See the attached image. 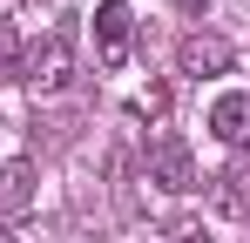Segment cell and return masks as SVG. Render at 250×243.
Returning a JSON list of instances; mask_svg holds the SVG:
<instances>
[{"label": "cell", "instance_id": "30bf717a", "mask_svg": "<svg viewBox=\"0 0 250 243\" xmlns=\"http://www.w3.org/2000/svg\"><path fill=\"white\" fill-rule=\"evenodd\" d=\"M176 7H183V14H209V0H176Z\"/></svg>", "mask_w": 250, "mask_h": 243}, {"label": "cell", "instance_id": "52a82bcc", "mask_svg": "<svg viewBox=\"0 0 250 243\" xmlns=\"http://www.w3.org/2000/svg\"><path fill=\"white\" fill-rule=\"evenodd\" d=\"M209 202H216V216H230V223H244V216H250V176H244V169H230V176H216V189H209Z\"/></svg>", "mask_w": 250, "mask_h": 243}, {"label": "cell", "instance_id": "8992f818", "mask_svg": "<svg viewBox=\"0 0 250 243\" xmlns=\"http://www.w3.org/2000/svg\"><path fill=\"white\" fill-rule=\"evenodd\" d=\"M209 135H216L223 149H244V142H250V88L216 95V108H209Z\"/></svg>", "mask_w": 250, "mask_h": 243}, {"label": "cell", "instance_id": "277c9868", "mask_svg": "<svg viewBox=\"0 0 250 243\" xmlns=\"http://www.w3.org/2000/svg\"><path fill=\"white\" fill-rule=\"evenodd\" d=\"M176 68L196 75V81L230 75V68H237V47H230L223 34H183V40H176Z\"/></svg>", "mask_w": 250, "mask_h": 243}, {"label": "cell", "instance_id": "3957f363", "mask_svg": "<svg viewBox=\"0 0 250 243\" xmlns=\"http://www.w3.org/2000/svg\"><path fill=\"white\" fill-rule=\"evenodd\" d=\"M128 47H135L128 7H122V0H102V7H95V61H102V68H122Z\"/></svg>", "mask_w": 250, "mask_h": 243}, {"label": "cell", "instance_id": "ba28073f", "mask_svg": "<svg viewBox=\"0 0 250 243\" xmlns=\"http://www.w3.org/2000/svg\"><path fill=\"white\" fill-rule=\"evenodd\" d=\"M7 81H21V40H14V27L0 20V88Z\"/></svg>", "mask_w": 250, "mask_h": 243}, {"label": "cell", "instance_id": "8fae6325", "mask_svg": "<svg viewBox=\"0 0 250 243\" xmlns=\"http://www.w3.org/2000/svg\"><path fill=\"white\" fill-rule=\"evenodd\" d=\"M0 243H21V237H14V230H0Z\"/></svg>", "mask_w": 250, "mask_h": 243}, {"label": "cell", "instance_id": "6da1fadb", "mask_svg": "<svg viewBox=\"0 0 250 243\" xmlns=\"http://www.w3.org/2000/svg\"><path fill=\"white\" fill-rule=\"evenodd\" d=\"M21 81H27V95H61L75 81V47L61 34H41L34 47H21Z\"/></svg>", "mask_w": 250, "mask_h": 243}, {"label": "cell", "instance_id": "5b68a950", "mask_svg": "<svg viewBox=\"0 0 250 243\" xmlns=\"http://www.w3.org/2000/svg\"><path fill=\"white\" fill-rule=\"evenodd\" d=\"M41 202V169L27 156H7L0 162V216H27Z\"/></svg>", "mask_w": 250, "mask_h": 243}, {"label": "cell", "instance_id": "7a4b0ae2", "mask_svg": "<svg viewBox=\"0 0 250 243\" xmlns=\"http://www.w3.org/2000/svg\"><path fill=\"white\" fill-rule=\"evenodd\" d=\"M142 176H149L163 196H189V189H196V156H189V142H183V135H156Z\"/></svg>", "mask_w": 250, "mask_h": 243}, {"label": "cell", "instance_id": "9c48e42d", "mask_svg": "<svg viewBox=\"0 0 250 243\" xmlns=\"http://www.w3.org/2000/svg\"><path fill=\"white\" fill-rule=\"evenodd\" d=\"M135 115H149V122H163V115H169V88H163V81H156V88L135 101Z\"/></svg>", "mask_w": 250, "mask_h": 243}]
</instances>
